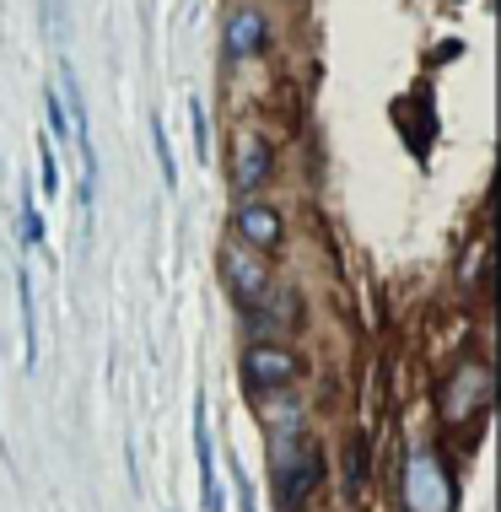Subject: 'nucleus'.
Segmentation results:
<instances>
[{"mask_svg": "<svg viewBox=\"0 0 501 512\" xmlns=\"http://www.w3.org/2000/svg\"><path fill=\"white\" fill-rule=\"evenodd\" d=\"M270 469H275V502H281V512H302L308 496L318 491V480H324V453L302 432H275Z\"/></svg>", "mask_w": 501, "mask_h": 512, "instance_id": "f257e3e1", "label": "nucleus"}, {"mask_svg": "<svg viewBox=\"0 0 501 512\" xmlns=\"http://www.w3.org/2000/svg\"><path fill=\"white\" fill-rule=\"evenodd\" d=\"M405 502H410V512H453V502H458L453 475L442 469V459L431 448L410 453V464H405Z\"/></svg>", "mask_w": 501, "mask_h": 512, "instance_id": "f03ea898", "label": "nucleus"}, {"mask_svg": "<svg viewBox=\"0 0 501 512\" xmlns=\"http://www.w3.org/2000/svg\"><path fill=\"white\" fill-rule=\"evenodd\" d=\"M297 351L291 345H275V340H248L243 351V389L248 394H270V389H291L297 383Z\"/></svg>", "mask_w": 501, "mask_h": 512, "instance_id": "7ed1b4c3", "label": "nucleus"}, {"mask_svg": "<svg viewBox=\"0 0 501 512\" xmlns=\"http://www.w3.org/2000/svg\"><path fill=\"white\" fill-rule=\"evenodd\" d=\"M194 469H200V502H205V512H227L221 475H216V437H211V410H205V394L194 399Z\"/></svg>", "mask_w": 501, "mask_h": 512, "instance_id": "20e7f679", "label": "nucleus"}, {"mask_svg": "<svg viewBox=\"0 0 501 512\" xmlns=\"http://www.w3.org/2000/svg\"><path fill=\"white\" fill-rule=\"evenodd\" d=\"M264 44H270V22H264L259 6H232L227 27H221V54H227L232 65L254 60V54H264Z\"/></svg>", "mask_w": 501, "mask_h": 512, "instance_id": "39448f33", "label": "nucleus"}, {"mask_svg": "<svg viewBox=\"0 0 501 512\" xmlns=\"http://www.w3.org/2000/svg\"><path fill=\"white\" fill-rule=\"evenodd\" d=\"M238 238H243L248 248H259V254H275V248L286 243L281 211H275V205H259V200H243V211H238Z\"/></svg>", "mask_w": 501, "mask_h": 512, "instance_id": "423d86ee", "label": "nucleus"}, {"mask_svg": "<svg viewBox=\"0 0 501 512\" xmlns=\"http://www.w3.org/2000/svg\"><path fill=\"white\" fill-rule=\"evenodd\" d=\"M270 168H275L270 141H264L259 130H243L238 135V189L243 195H259V189L270 184Z\"/></svg>", "mask_w": 501, "mask_h": 512, "instance_id": "0eeeda50", "label": "nucleus"}, {"mask_svg": "<svg viewBox=\"0 0 501 512\" xmlns=\"http://www.w3.org/2000/svg\"><path fill=\"white\" fill-rule=\"evenodd\" d=\"M221 265H227V286H232V297H238L243 308L264 297L270 275H264V265H259L254 254H243V248H227V254H221Z\"/></svg>", "mask_w": 501, "mask_h": 512, "instance_id": "6e6552de", "label": "nucleus"}, {"mask_svg": "<svg viewBox=\"0 0 501 512\" xmlns=\"http://www.w3.org/2000/svg\"><path fill=\"white\" fill-rule=\"evenodd\" d=\"M17 308H22V367L38 372L44 340H38V302H33V275L27 270H17Z\"/></svg>", "mask_w": 501, "mask_h": 512, "instance_id": "1a4fd4ad", "label": "nucleus"}, {"mask_svg": "<svg viewBox=\"0 0 501 512\" xmlns=\"http://www.w3.org/2000/svg\"><path fill=\"white\" fill-rule=\"evenodd\" d=\"M259 399V421H264V432H297V421H302V405H297V394H286V389H270V394H254Z\"/></svg>", "mask_w": 501, "mask_h": 512, "instance_id": "9d476101", "label": "nucleus"}, {"mask_svg": "<svg viewBox=\"0 0 501 512\" xmlns=\"http://www.w3.org/2000/svg\"><path fill=\"white\" fill-rule=\"evenodd\" d=\"M22 243L27 248H38V243H44L49 238V221H44V211H38V205H33V178H22Z\"/></svg>", "mask_w": 501, "mask_h": 512, "instance_id": "9b49d317", "label": "nucleus"}, {"mask_svg": "<svg viewBox=\"0 0 501 512\" xmlns=\"http://www.w3.org/2000/svg\"><path fill=\"white\" fill-rule=\"evenodd\" d=\"M151 146H157L162 189H178V162H173V141H167V124H162V114H151Z\"/></svg>", "mask_w": 501, "mask_h": 512, "instance_id": "f8f14e48", "label": "nucleus"}, {"mask_svg": "<svg viewBox=\"0 0 501 512\" xmlns=\"http://www.w3.org/2000/svg\"><path fill=\"white\" fill-rule=\"evenodd\" d=\"M189 124H194V157L211 162V114H205L200 92H189Z\"/></svg>", "mask_w": 501, "mask_h": 512, "instance_id": "ddd939ff", "label": "nucleus"}, {"mask_svg": "<svg viewBox=\"0 0 501 512\" xmlns=\"http://www.w3.org/2000/svg\"><path fill=\"white\" fill-rule=\"evenodd\" d=\"M38 189H44V195H60V162H54L49 146L38 151Z\"/></svg>", "mask_w": 501, "mask_h": 512, "instance_id": "4468645a", "label": "nucleus"}, {"mask_svg": "<svg viewBox=\"0 0 501 512\" xmlns=\"http://www.w3.org/2000/svg\"><path fill=\"white\" fill-rule=\"evenodd\" d=\"M232 486H238V512H259L254 507V480H248L243 464H232Z\"/></svg>", "mask_w": 501, "mask_h": 512, "instance_id": "2eb2a0df", "label": "nucleus"}]
</instances>
